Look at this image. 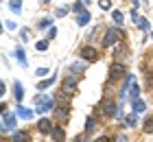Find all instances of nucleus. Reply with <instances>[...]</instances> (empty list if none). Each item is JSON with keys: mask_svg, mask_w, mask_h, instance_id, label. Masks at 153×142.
Returning a JSON list of instances; mask_svg holds the SVG:
<instances>
[{"mask_svg": "<svg viewBox=\"0 0 153 142\" xmlns=\"http://www.w3.org/2000/svg\"><path fill=\"white\" fill-rule=\"evenodd\" d=\"M138 94H140V88H138V83L134 81V83H131V88H129V96H131V101H134V98H138Z\"/></svg>", "mask_w": 153, "mask_h": 142, "instance_id": "nucleus-21", "label": "nucleus"}, {"mask_svg": "<svg viewBox=\"0 0 153 142\" xmlns=\"http://www.w3.org/2000/svg\"><path fill=\"white\" fill-rule=\"evenodd\" d=\"M151 37H153V33H151Z\"/></svg>", "mask_w": 153, "mask_h": 142, "instance_id": "nucleus-41", "label": "nucleus"}, {"mask_svg": "<svg viewBox=\"0 0 153 142\" xmlns=\"http://www.w3.org/2000/svg\"><path fill=\"white\" fill-rule=\"evenodd\" d=\"M35 72H37V77H46L48 72H51V70H48V68H37Z\"/></svg>", "mask_w": 153, "mask_h": 142, "instance_id": "nucleus-30", "label": "nucleus"}, {"mask_svg": "<svg viewBox=\"0 0 153 142\" xmlns=\"http://www.w3.org/2000/svg\"><path fill=\"white\" fill-rule=\"evenodd\" d=\"M94 127H96V123H94L92 118H90V120H88V125H85V131H94Z\"/></svg>", "mask_w": 153, "mask_h": 142, "instance_id": "nucleus-29", "label": "nucleus"}, {"mask_svg": "<svg viewBox=\"0 0 153 142\" xmlns=\"http://www.w3.org/2000/svg\"><path fill=\"white\" fill-rule=\"evenodd\" d=\"M79 142H88V138H79Z\"/></svg>", "mask_w": 153, "mask_h": 142, "instance_id": "nucleus-40", "label": "nucleus"}, {"mask_svg": "<svg viewBox=\"0 0 153 142\" xmlns=\"http://www.w3.org/2000/svg\"><path fill=\"white\" fill-rule=\"evenodd\" d=\"M16 114H18L20 118H24V120H31L33 118V112L26 109V107H22V105H16Z\"/></svg>", "mask_w": 153, "mask_h": 142, "instance_id": "nucleus-12", "label": "nucleus"}, {"mask_svg": "<svg viewBox=\"0 0 153 142\" xmlns=\"http://www.w3.org/2000/svg\"><path fill=\"white\" fill-rule=\"evenodd\" d=\"M144 131H147V133H153V116H149L147 120H144Z\"/></svg>", "mask_w": 153, "mask_h": 142, "instance_id": "nucleus-22", "label": "nucleus"}, {"mask_svg": "<svg viewBox=\"0 0 153 142\" xmlns=\"http://www.w3.org/2000/svg\"><path fill=\"white\" fill-rule=\"evenodd\" d=\"M55 118H57V123H68V118H70V109H68V105H59V107H55Z\"/></svg>", "mask_w": 153, "mask_h": 142, "instance_id": "nucleus-6", "label": "nucleus"}, {"mask_svg": "<svg viewBox=\"0 0 153 142\" xmlns=\"http://www.w3.org/2000/svg\"><path fill=\"white\" fill-rule=\"evenodd\" d=\"M37 129H39L42 133H51L55 127H53V123H51L48 118H39V120H37Z\"/></svg>", "mask_w": 153, "mask_h": 142, "instance_id": "nucleus-10", "label": "nucleus"}, {"mask_svg": "<svg viewBox=\"0 0 153 142\" xmlns=\"http://www.w3.org/2000/svg\"><path fill=\"white\" fill-rule=\"evenodd\" d=\"M35 103H37V112L39 114H46L51 107H55V98L53 96H39V98H35Z\"/></svg>", "mask_w": 153, "mask_h": 142, "instance_id": "nucleus-2", "label": "nucleus"}, {"mask_svg": "<svg viewBox=\"0 0 153 142\" xmlns=\"http://www.w3.org/2000/svg\"><path fill=\"white\" fill-rule=\"evenodd\" d=\"M120 35H123V33H118V28H107V35L103 37V48L116 44V42L120 39Z\"/></svg>", "mask_w": 153, "mask_h": 142, "instance_id": "nucleus-4", "label": "nucleus"}, {"mask_svg": "<svg viewBox=\"0 0 153 142\" xmlns=\"http://www.w3.org/2000/svg\"><path fill=\"white\" fill-rule=\"evenodd\" d=\"M99 7H101L103 11H107V9H109L112 4H109V0H101V2H99Z\"/></svg>", "mask_w": 153, "mask_h": 142, "instance_id": "nucleus-27", "label": "nucleus"}, {"mask_svg": "<svg viewBox=\"0 0 153 142\" xmlns=\"http://www.w3.org/2000/svg\"><path fill=\"white\" fill-rule=\"evenodd\" d=\"M16 59L20 61V66H26V57H24V51H22V48H16Z\"/></svg>", "mask_w": 153, "mask_h": 142, "instance_id": "nucleus-20", "label": "nucleus"}, {"mask_svg": "<svg viewBox=\"0 0 153 142\" xmlns=\"http://www.w3.org/2000/svg\"><path fill=\"white\" fill-rule=\"evenodd\" d=\"M81 9H83V2H76V4L72 7V11H74V13H83Z\"/></svg>", "mask_w": 153, "mask_h": 142, "instance_id": "nucleus-31", "label": "nucleus"}, {"mask_svg": "<svg viewBox=\"0 0 153 142\" xmlns=\"http://www.w3.org/2000/svg\"><path fill=\"white\" fill-rule=\"evenodd\" d=\"M101 112L105 114V116H116L118 105H116L114 101H105V103H103V107H101Z\"/></svg>", "mask_w": 153, "mask_h": 142, "instance_id": "nucleus-9", "label": "nucleus"}, {"mask_svg": "<svg viewBox=\"0 0 153 142\" xmlns=\"http://www.w3.org/2000/svg\"><path fill=\"white\" fill-rule=\"evenodd\" d=\"M20 39H22V42L29 39V28H22V31H20Z\"/></svg>", "mask_w": 153, "mask_h": 142, "instance_id": "nucleus-26", "label": "nucleus"}, {"mask_svg": "<svg viewBox=\"0 0 153 142\" xmlns=\"http://www.w3.org/2000/svg\"><path fill=\"white\" fill-rule=\"evenodd\" d=\"M136 120H138V114L134 112V114H129V116H127V118H125V123H127L129 127H134V125H136Z\"/></svg>", "mask_w": 153, "mask_h": 142, "instance_id": "nucleus-24", "label": "nucleus"}, {"mask_svg": "<svg viewBox=\"0 0 153 142\" xmlns=\"http://www.w3.org/2000/svg\"><path fill=\"white\" fill-rule=\"evenodd\" d=\"M53 83H55V74L51 77V79H44V81H39V83H37V90H48Z\"/></svg>", "mask_w": 153, "mask_h": 142, "instance_id": "nucleus-18", "label": "nucleus"}, {"mask_svg": "<svg viewBox=\"0 0 153 142\" xmlns=\"http://www.w3.org/2000/svg\"><path fill=\"white\" fill-rule=\"evenodd\" d=\"M4 26L9 28V31H13V28H16V24H13V22H4Z\"/></svg>", "mask_w": 153, "mask_h": 142, "instance_id": "nucleus-38", "label": "nucleus"}, {"mask_svg": "<svg viewBox=\"0 0 153 142\" xmlns=\"http://www.w3.org/2000/svg\"><path fill=\"white\" fill-rule=\"evenodd\" d=\"M9 7H11V9L16 11V13H20V11H22V2H20V0H11V2H9Z\"/></svg>", "mask_w": 153, "mask_h": 142, "instance_id": "nucleus-23", "label": "nucleus"}, {"mask_svg": "<svg viewBox=\"0 0 153 142\" xmlns=\"http://www.w3.org/2000/svg\"><path fill=\"white\" fill-rule=\"evenodd\" d=\"M147 85L153 88V72H147Z\"/></svg>", "mask_w": 153, "mask_h": 142, "instance_id": "nucleus-34", "label": "nucleus"}, {"mask_svg": "<svg viewBox=\"0 0 153 142\" xmlns=\"http://www.w3.org/2000/svg\"><path fill=\"white\" fill-rule=\"evenodd\" d=\"M112 18H114V22H116V24H123V20H125L120 11H114V13H112Z\"/></svg>", "mask_w": 153, "mask_h": 142, "instance_id": "nucleus-25", "label": "nucleus"}, {"mask_svg": "<svg viewBox=\"0 0 153 142\" xmlns=\"http://www.w3.org/2000/svg\"><path fill=\"white\" fill-rule=\"evenodd\" d=\"M131 18H134V24L140 28V31H149V22H147L144 18L138 16V11H136V9H131Z\"/></svg>", "mask_w": 153, "mask_h": 142, "instance_id": "nucleus-8", "label": "nucleus"}, {"mask_svg": "<svg viewBox=\"0 0 153 142\" xmlns=\"http://www.w3.org/2000/svg\"><path fill=\"white\" fill-rule=\"evenodd\" d=\"M51 136H53L55 142H64V140H66V133H64V129H61V127H55V129L51 131Z\"/></svg>", "mask_w": 153, "mask_h": 142, "instance_id": "nucleus-13", "label": "nucleus"}, {"mask_svg": "<svg viewBox=\"0 0 153 142\" xmlns=\"http://www.w3.org/2000/svg\"><path fill=\"white\" fill-rule=\"evenodd\" d=\"M90 18H92V16H90L88 11H83V13H79V18H76V22H79L81 26H85V24L90 22Z\"/></svg>", "mask_w": 153, "mask_h": 142, "instance_id": "nucleus-19", "label": "nucleus"}, {"mask_svg": "<svg viewBox=\"0 0 153 142\" xmlns=\"http://www.w3.org/2000/svg\"><path fill=\"white\" fill-rule=\"evenodd\" d=\"M66 13H68V9H64V7H61V9H57V13H55V16H57V18H64Z\"/></svg>", "mask_w": 153, "mask_h": 142, "instance_id": "nucleus-32", "label": "nucleus"}, {"mask_svg": "<svg viewBox=\"0 0 153 142\" xmlns=\"http://www.w3.org/2000/svg\"><path fill=\"white\" fill-rule=\"evenodd\" d=\"M13 96H16V101H18V103L22 101V96H24V90H22V83H20V81L13 83Z\"/></svg>", "mask_w": 153, "mask_h": 142, "instance_id": "nucleus-14", "label": "nucleus"}, {"mask_svg": "<svg viewBox=\"0 0 153 142\" xmlns=\"http://www.w3.org/2000/svg\"><path fill=\"white\" fill-rule=\"evenodd\" d=\"M11 142H29V133L26 131H13V140Z\"/></svg>", "mask_w": 153, "mask_h": 142, "instance_id": "nucleus-15", "label": "nucleus"}, {"mask_svg": "<svg viewBox=\"0 0 153 142\" xmlns=\"http://www.w3.org/2000/svg\"><path fill=\"white\" fill-rule=\"evenodd\" d=\"M55 35H57V28L51 26V31H48V37H55Z\"/></svg>", "mask_w": 153, "mask_h": 142, "instance_id": "nucleus-36", "label": "nucleus"}, {"mask_svg": "<svg viewBox=\"0 0 153 142\" xmlns=\"http://www.w3.org/2000/svg\"><path fill=\"white\" fill-rule=\"evenodd\" d=\"M116 59H118V63H120V59L123 61L127 59V48L125 46H116Z\"/></svg>", "mask_w": 153, "mask_h": 142, "instance_id": "nucleus-17", "label": "nucleus"}, {"mask_svg": "<svg viewBox=\"0 0 153 142\" xmlns=\"http://www.w3.org/2000/svg\"><path fill=\"white\" fill-rule=\"evenodd\" d=\"M61 92H64V94H68V96H72L74 92H76V77H72V74H70V77H66Z\"/></svg>", "mask_w": 153, "mask_h": 142, "instance_id": "nucleus-5", "label": "nucleus"}, {"mask_svg": "<svg viewBox=\"0 0 153 142\" xmlns=\"http://www.w3.org/2000/svg\"><path fill=\"white\" fill-rule=\"evenodd\" d=\"M131 105H134V112H136V114H142L144 109H147L144 101H140V98H134V101H131Z\"/></svg>", "mask_w": 153, "mask_h": 142, "instance_id": "nucleus-16", "label": "nucleus"}, {"mask_svg": "<svg viewBox=\"0 0 153 142\" xmlns=\"http://www.w3.org/2000/svg\"><path fill=\"white\" fill-rule=\"evenodd\" d=\"M81 57L85 61H96L99 59V53H96V48H92V46H83L81 48Z\"/></svg>", "mask_w": 153, "mask_h": 142, "instance_id": "nucleus-7", "label": "nucleus"}, {"mask_svg": "<svg viewBox=\"0 0 153 142\" xmlns=\"http://www.w3.org/2000/svg\"><path fill=\"white\" fill-rule=\"evenodd\" d=\"M48 24H53V18H46V20H42V22H39V26H42V28L48 26Z\"/></svg>", "mask_w": 153, "mask_h": 142, "instance_id": "nucleus-33", "label": "nucleus"}, {"mask_svg": "<svg viewBox=\"0 0 153 142\" xmlns=\"http://www.w3.org/2000/svg\"><path fill=\"white\" fill-rule=\"evenodd\" d=\"M46 48H48V42H46V39L37 42V51H46Z\"/></svg>", "mask_w": 153, "mask_h": 142, "instance_id": "nucleus-28", "label": "nucleus"}, {"mask_svg": "<svg viewBox=\"0 0 153 142\" xmlns=\"http://www.w3.org/2000/svg\"><path fill=\"white\" fill-rule=\"evenodd\" d=\"M94 142H109V138H107V136H99Z\"/></svg>", "mask_w": 153, "mask_h": 142, "instance_id": "nucleus-37", "label": "nucleus"}, {"mask_svg": "<svg viewBox=\"0 0 153 142\" xmlns=\"http://www.w3.org/2000/svg\"><path fill=\"white\" fill-rule=\"evenodd\" d=\"M85 59H83V61H76V63H72V66H70V74L72 77H79V74H83V72H85Z\"/></svg>", "mask_w": 153, "mask_h": 142, "instance_id": "nucleus-11", "label": "nucleus"}, {"mask_svg": "<svg viewBox=\"0 0 153 142\" xmlns=\"http://www.w3.org/2000/svg\"><path fill=\"white\" fill-rule=\"evenodd\" d=\"M123 77H127V72H125V63H114L112 68H109V81H118L123 79Z\"/></svg>", "mask_w": 153, "mask_h": 142, "instance_id": "nucleus-3", "label": "nucleus"}, {"mask_svg": "<svg viewBox=\"0 0 153 142\" xmlns=\"http://www.w3.org/2000/svg\"><path fill=\"white\" fill-rule=\"evenodd\" d=\"M16 123H18V118H16V114H9L7 112V107H2V131H16Z\"/></svg>", "mask_w": 153, "mask_h": 142, "instance_id": "nucleus-1", "label": "nucleus"}, {"mask_svg": "<svg viewBox=\"0 0 153 142\" xmlns=\"http://www.w3.org/2000/svg\"><path fill=\"white\" fill-rule=\"evenodd\" d=\"M114 142H127V136H123V133H120V136H116Z\"/></svg>", "mask_w": 153, "mask_h": 142, "instance_id": "nucleus-35", "label": "nucleus"}, {"mask_svg": "<svg viewBox=\"0 0 153 142\" xmlns=\"http://www.w3.org/2000/svg\"><path fill=\"white\" fill-rule=\"evenodd\" d=\"M79 2H83V4H90V0H79Z\"/></svg>", "mask_w": 153, "mask_h": 142, "instance_id": "nucleus-39", "label": "nucleus"}]
</instances>
